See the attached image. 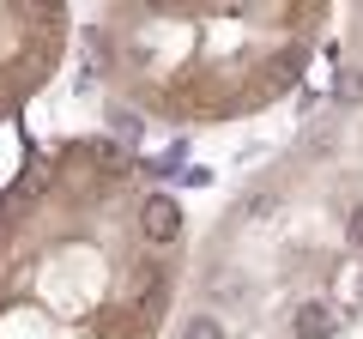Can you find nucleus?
I'll return each instance as SVG.
<instances>
[{
  "instance_id": "nucleus-1",
  "label": "nucleus",
  "mask_w": 363,
  "mask_h": 339,
  "mask_svg": "<svg viewBox=\"0 0 363 339\" xmlns=\"http://www.w3.org/2000/svg\"><path fill=\"white\" fill-rule=\"evenodd\" d=\"M188 212L133 145L79 133L0 188V339H164Z\"/></svg>"
},
{
  "instance_id": "nucleus-2",
  "label": "nucleus",
  "mask_w": 363,
  "mask_h": 339,
  "mask_svg": "<svg viewBox=\"0 0 363 339\" xmlns=\"http://www.w3.org/2000/svg\"><path fill=\"white\" fill-rule=\"evenodd\" d=\"M327 25V0H116L85 13V55L133 116L230 128L309 79Z\"/></svg>"
},
{
  "instance_id": "nucleus-3",
  "label": "nucleus",
  "mask_w": 363,
  "mask_h": 339,
  "mask_svg": "<svg viewBox=\"0 0 363 339\" xmlns=\"http://www.w3.org/2000/svg\"><path fill=\"white\" fill-rule=\"evenodd\" d=\"M73 49V13L55 0H0V121L25 116Z\"/></svg>"
}]
</instances>
